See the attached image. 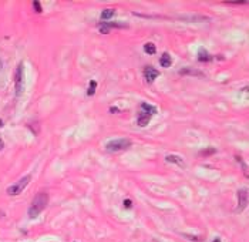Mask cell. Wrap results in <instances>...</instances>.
<instances>
[{
  "mask_svg": "<svg viewBox=\"0 0 249 242\" xmlns=\"http://www.w3.org/2000/svg\"><path fill=\"white\" fill-rule=\"evenodd\" d=\"M30 179H32L30 175H26V177H23V178H20L17 182H14L13 185H10V187L7 188V194L9 195H19V194H22L23 189L29 185Z\"/></svg>",
  "mask_w": 249,
  "mask_h": 242,
  "instance_id": "obj_3",
  "label": "cell"
},
{
  "mask_svg": "<svg viewBox=\"0 0 249 242\" xmlns=\"http://www.w3.org/2000/svg\"><path fill=\"white\" fill-rule=\"evenodd\" d=\"M113 27H128L127 24H124V23H110V22H100L98 23V30H100V33L103 34H107L110 32V29H113Z\"/></svg>",
  "mask_w": 249,
  "mask_h": 242,
  "instance_id": "obj_5",
  "label": "cell"
},
{
  "mask_svg": "<svg viewBox=\"0 0 249 242\" xmlns=\"http://www.w3.org/2000/svg\"><path fill=\"white\" fill-rule=\"evenodd\" d=\"M212 242H221V239H219V238H215V239H214Z\"/></svg>",
  "mask_w": 249,
  "mask_h": 242,
  "instance_id": "obj_22",
  "label": "cell"
},
{
  "mask_svg": "<svg viewBox=\"0 0 249 242\" xmlns=\"http://www.w3.org/2000/svg\"><path fill=\"white\" fill-rule=\"evenodd\" d=\"M122 204H124V207H125V208H132V202H131V199H124V202H122Z\"/></svg>",
  "mask_w": 249,
  "mask_h": 242,
  "instance_id": "obj_19",
  "label": "cell"
},
{
  "mask_svg": "<svg viewBox=\"0 0 249 242\" xmlns=\"http://www.w3.org/2000/svg\"><path fill=\"white\" fill-rule=\"evenodd\" d=\"M179 74H184V76H198V77H204V73L201 70H195L191 67H185L179 70Z\"/></svg>",
  "mask_w": 249,
  "mask_h": 242,
  "instance_id": "obj_8",
  "label": "cell"
},
{
  "mask_svg": "<svg viewBox=\"0 0 249 242\" xmlns=\"http://www.w3.org/2000/svg\"><path fill=\"white\" fill-rule=\"evenodd\" d=\"M141 110H142V113H145V114H148V115L157 114V107L148 104V103H142V104H141Z\"/></svg>",
  "mask_w": 249,
  "mask_h": 242,
  "instance_id": "obj_10",
  "label": "cell"
},
{
  "mask_svg": "<svg viewBox=\"0 0 249 242\" xmlns=\"http://www.w3.org/2000/svg\"><path fill=\"white\" fill-rule=\"evenodd\" d=\"M160 64H161V67H164V68H168V67L172 64L171 56L168 54V53H164V54L161 56V58H160Z\"/></svg>",
  "mask_w": 249,
  "mask_h": 242,
  "instance_id": "obj_11",
  "label": "cell"
},
{
  "mask_svg": "<svg viewBox=\"0 0 249 242\" xmlns=\"http://www.w3.org/2000/svg\"><path fill=\"white\" fill-rule=\"evenodd\" d=\"M96 88H97V81L96 80H91L90 81V86H88V90H87V94L88 96H93L96 93Z\"/></svg>",
  "mask_w": 249,
  "mask_h": 242,
  "instance_id": "obj_16",
  "label": "cell"
},
{
  "mask_svg": "<svg viewBox=\"0 0 249 242\" xmlns=\"http://www.w3.org/2000/svg\"><path fill=\"white\" fill-rule=\"evenodd\" d=\"M158 76H160V71L155 70L152 66H147L145 68H144V78H145L148 83H152Z\"/></svg>",
  "mask_w": 249,
  "mask_h": 242,
  "instance_id": "obj_7",
  "label": "cell"
},
{
  "mask_svg": "<svg viewBox=\"0 0 249 242\" xmlns=\"http://www.w3.org/2000/svg\"><path fill=\"white\" fill-rule=\"evenodd\" d=\"M1 66H3V63H1V60H0V68H1Z\"/></svg>",
  "mask_w": 249,
  "mask_h": 242,
  "instance_id": "obj_24",
  "label": "cell"
},
{
  "mask_svg": "<svg viewBox=\"0 0 249 242\" xmlns=\"http://www.w3.org/2000/svg\"><path fill=\"white\" fill-rule=\"evenodd\" d=\"M198 60H199V61H202V63H205V61H211V60H212V56L209 54L208 51H205L204 49H201V50H199V56H198Z\"/></svg>",
  "mask_w": 249,
  "mask_h": 242,
  "instance_id": "obj_13",
  "label": "cell"
},
{
  "mask_svg": "<svg viewBox=\"0 0 249 242\" xmlns=\"http://www.w3.org/2000/svg\"><path fill=\"white\" fill-rule=\"evenodd\" d=\"M33 7H34V10L37 11V13H42L43 9H42V4H40V1H33Z\"/></svg>",
  "mask_w": 249,
  "mask_h": 242,
  "instance_id": "obj_18",
  "label": "cell"
},
{
  "mask_svg": "<svg viewBox=\"0 0 249 242\" xmlns=\"http://www.w3.org/2000/svg\"><path fill=\"white\" fill-rule=\"evenodd\" d=\"M215 153H217L215 148H205V150H201V151H199V155H201V157H209V155L215 154Z\"/></svg>",
  "mask_w": 249,
  "mask_h": 242,
  "instance_id": "obj_17",
  "label": "cell"
},
{
  "mask_svg": "<svg viewBox=\"0 0 249 242\" xmlns=\"http://www.w3.org/2000/svg\"><path fill=\"white\" fill-rule=\"evenodd\" d=\"M115 14V10H113V9H107V10H103L101 11V20H107V19H111L113 16Z\"/></svg>",
  "mask_w": 249,
  "mask_h": 242,
  "instance_id": "obj_15",
  "label": "cell"
},
{
  "mask_svg": "<svg viewBox=\"0 0 249 242\" xmlns=\"http://www.w3.org/2000/svg\"><path fill=\"white\" fill-rule=\"evenodd\" d=\"M1 125H3V121L0 120V127H1Z\"/></svg>",
  "mask_w": 249,
  "mask_h": 242,
  "instance_id": "obj_23",
  "label": "cell"
},
{
  "mask_svg": "<svg viewBox=\"0 0 249 242\" xmlns=\"http://www.w3.org/2000/svg\"><path fill=\"white\" fill-rule=\"evenodd\" d=\"M47 204H49V194L47 192H39L34 198H33L32 204H30V207H29V211H27V214H29V217L34 219L36 217H39L40 215V212L44 211V208L47 207Z\"/></svg>",
  "mask_w": 249,
  "mask_h": 242,
  "instance_id": "obj_1",
  "label": "cell"
},
{
  "mask_svg": "<svg viewBox=\"0 0 249 242\" xmlns=\"http://www.w3.org/2000/svg\"><path fill=\"white\" fill-rule=\"evenodd\" d=\"M23 81H24V67L23 63H19L14 73V87H16V96L19 97L23 91Z\"/></svg>",
  "mask_w": 249,
  "mask_h": 242,
  "instance_id": "obj_4",
  "label": "cell"
},
{
  "mask_svg": "<svg viewBox=\"0 0 249 242\" xmlns=\"http://www.w3.org/2000/svg\"><path fill=\"white\" fill-rule=\"evenodd\" d=\"M3 145H4V143H3V140H1V138H0V150H1V148H3Z\"/></svg>",
  "mask_w": 249,
  "mask_h": 242,
  "instance_id": "obj_21",
  "label": "cell"
},
{
  "mask_svg": "<svg viewBox=\"0 0 249 242\" xmlns=\"http://www.w3.org/2000/svg\"><path fill=\"white\" fill-rule=\"evenodd\" d=\"M150 120H151V115H148V114H145V113L141 111L140 114H138V117H137V124L140 127H145L150 122Z\"/></svg>",
  "mask_w": 249,
  "mask_h": 242,
  "instance_id": "obj_9",
  "label": "cell"
},
{
  "mask_svg": "<svg viewBox=\"0 0 249 242\" xmlns=\"http://www.w3.org/2000/svg\"><path fill=\"white\" fill-rule=\"evenodd\" d=\"M165 161H167V163H175V164L184 167V161H182V158H181L179 155H167V157H165Z\"/></svg>",
  "mask_w": 249,
  "mask_h": 242,
  "instance_id": "obj_12",
  "label": "cell"
},
{
  "mask_svg": "<svg viewBox=\"0 0 249 242\" xmlns=\"http://www.w3.org/2000/svg\"><path fill=\"white\" fill-rule=\"evenodd\" d=\"M131 140L128 138H117V140H111L107 143L106 145V150L108 153H118V151H122V150H127L131 147Z\"/></svg>",
  "mask_w": 249,
  "mask_h": 242,
  "instance_id": "obj_2",
  "label": "cell"
},
{
  "mask_svg": "<svg viewBox=\"0 0 249 242\" xmlns=\"http://www.w3.org/2000/svg\"><path fill=\"white\" fill-rule=\"evenodd\" d=\"M144 51L147 53V54H155L157 53V47H155V44L154 43H145L144 44Z\"/></svg>",
  "mask_w": 249,
  "mask_h": 242,
  "instance_id": "obj_14",
  "label": "cell"
},
{
  "mask_svg": "<svg viewBox=\"0 0 249 242\" xmlns=\"http://www.w3.org/2000/svg\"><path fill=\"white\" fill-rule=\"evenodd\" d=\"M154 242H158V241H154Z\"/></svg>",
  "mask_w": 249,
  "mask_h": 242,
  "instance_id": "obj_25",
  "label": "cell"
},
{
  "mask_svg": "<svg viewBox=\"0 0 249 242\" xmlns=\"http://www.w3.org/2000/svg\"><path fill=\"white\" fill-rule=\"evenodd\" d=\"M110 111H111V113H113V114H115V113H118V108H115V107H111V108H110Z\"/></svg>",
  "mask_w": 249,
  "mask_h": 242,
  "instance_id": "obj_20",
  "label": "cell"
},
{
  "mask_svg": "<svg viewBox=\"0 0 249 242\" xmlns=\"http://www.w3.org/2000/svg\"><path fill=\"white\" fill-rule=\"evenodd\" d=\"M248 205V189H239L238 191V211H243Z\"/></svg>",
  "mask_w": 249,
  "mask_h": 242,
  "instance_id": "obj_6",
  "label": "cell"
}]
</instances>
